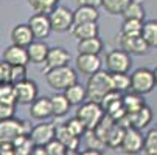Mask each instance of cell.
<instances>
[{
  "label": "cell",
  "mask_w": 157,
  "mask_h": 155,
  "mask_svg": "<svg viewBox=\"0 0 157 155\" xmlns=\"http://www.w3.org/2000/svg\"><path fill=\"white\" fill-rule=\"evenodd\" d=\"M112 90V82H110V73L106 70H98L97 73L90 75L86 84V93L89 101L101 102V99Z\"/></svg>",
  "instance_id": "1"
},
{
  "label": "cell",
  "mask_w": 157,
  "mask_h": 155,
  "mask_svg": "<svg viewBox=\"0 0 157 155\" xmlns=\"http://www.w3.org/2000/svg\"><path fill=\"white\" fill-rule=\"evenodd\" d=\"M45 81L48 87L53 88L55 92H64L69 85L78 82V75H76V70L67 64V65H62V67H56L45 72Z\"/></svg>",
  "instance_id": "2"
},
{
  "label": "cell",
  "mask_w": 157,
  "mask_h": 155,
  "mask_svg": "<svg viewBox=\"0 0 157 155\" xmlns=\"http://www.w3.org/2000/svg\"><path fill=\"white\" fill-rule=\"evenodd\" d=\"M31 126L28 121L24 120H17L14 116L6 118V120H0V144H11L16 137L20 134H30Z\"/></svg>",
  "instance_id": "3"
},
{
  "label": "cell",
  "mask_w": 157,
  "mask_h": 155,
  "mask_svg": "<svg viewBox=\"0 0 157 155\" xmlns=\"http://www.w3.org/2000/svg\"><path fill=\"white\" fill-rule=\"evenodd\" d=\"M75 116H78L84 123V126L89 132V130H94L100 124V121L104 116V110H103L100 102H95V101H87L86 102L84 101L82 104L78 105Z\"/></svg>",
  "instance_id": "4"
},
{
  "label": "cell",
  "mask_w": 157,
  "mask_h": 155,
  "mask_svg": "<svg viewBox=\"0 0 157 155\" xmlns=\"http://www.w3.org/2000/svg\"><path fill=\"white\" fill-rule=\"evenodd\" d=\"M48 19H50V25H52V31L56 33H65L70 31V28L73 27V11L69 9L67 6L58 5L55 9H52L48 13Z\"/></svg>",
  "instance_id": "5"
},
{
  "label": "cell",
  "mask_w": 157,
  "mask_h": 155,
  "mask_svg": "<svg viewBox=\"0 0 157 155\" xmlns=\"http://www.w3.org/2000/svg\"><path fill=\"white\" fill-rule=\"evenodd\" d=\"M155 87L154 84V75L152 70L146 67H140L137 70H134L131 75V92H136L139 95H146L152 92V88Z\"/></svg>",
  "instance_id": "6"
},
{
  "label": "cell",
  "mask_w": 157,
  "mask_h": 155,
  "mask_svg": "<svg viewBox=\"0 0 157 155\" xmlns=\"http://www.w3.org/2000/svg\"><path fill=\"white\" fill-rule=\"evenodd\" d=\"M132 67L131 54L124 50H112L106 54V70L109 73H128Z\"/></svg>",
  "instance_id": "7"
},
{
  "label": "cell",
  "mask_w": 157,
  "mask_h": 155,
  "mask_svg": "<svg viewBox=\"0 0 157 155\" xmlns=\"http://www.w3.org/2000/svg\"><path fill=\"white\" fill-rule=\"evenodd\" d=\"M14 85V92H16V102L20 105H30L39 95V87L33 79H24Z\"/></svg>",
  "instance_id": "8"
},
{
  "label": "cell",
  "mask_w": 157,
  "mask_h": 155,
  "mask_svg": "<svg viewBox=\"0 0 157 155\" xmlns=\"http://www.w3.org/2000/svg\"><path fill=\"white\" fill-rule=\"evenodd\" d=\"M143 147V135L142 132L136 127L126 126L124 127V135L120 143V149L124 153H139Z\"/></svg>",
  "instance_id": "9"
},
{
  "label": "cell",
  "mask_w": 157,
  "mask_h": 155,
  "mask_svg": "<svg viewBox=\"0 0 157 155\" xmlns=\"http://www.w3.org/2000/svg\"><path fill=\"white\" fill-rule=\"evenodd\" d=\"M28 27H30L34 39L45 40L52 33V25H50L48 14H44V13H34L28 19Z\"/></svg>",
  "instance_id": "10"
},
{
  "label": "cell",
  "mask_w": 157,
  "mask_h": 155,
  "mask_svg": "<svg viewBox=\"0 0 157 155\" xmlns=\"http://www.w3.org/2000/svg\"><path fill=\"white\" fill-rule=\"evenodd\" d=\"M120 47L121 50H124L126 53H129L131 56H143L148 53L149 47L148 43L143 40L142 34L137 36H126V34H120Z\"/></svg>",
  "instance_id": "11"
},
{
  "label": "cell",
  "mask_w": 157,
  "mask_h": 155,
  "mask_svg": "<svg viewBox=\"0 0 157 155\" xmlns=\"http://www.w3.org/2000/svg\"><path fill=\"white\" fill-rule=\"evenodd\" d=\"M103 61L100 59V54H82L78 53L76 59H75V67L81 75L90 76L94 73H97L98 70H101Z\"/></svg>",
  "instance_id": "12"
},
{
  "label": "cell",
  "mask_w": 157,
  "mask_h": 155,
  "mask_svg": "<svg viewBox=\"0 0 157 155\" xmlns=\"http://www.w3.org/2000/svg\"><path fill=\"white\" fill-rule=\"evenodd\" d=\"M70 61V53L67 51L64 47H53L48 48L47 57L44 61V73L56 68V67H62V65H67Z\"/></svg>",
  "instance_id": "13"
},
{
  "label": "cell",
  "mask_w": 157,
  "mask_h": 155,
  "mask_svg": "<svg viewBox=\"0 0 157 155\" xmlns=\"http://www.w3.org/2000/svg\"><path fill=\"white\" fill-rule=\"evenodd\" d=\"M55 129H56L55 123H44L42 121L40 124H36L34 127H31L30 138L34 144L45 146L50 140L55 138Z\"/></svg>",
  "instance_id": "14"
},
{
  "label": "cell",
  "mask_w": 157,
  "mask_h": 155,
  "mask_svg": "<svg viewBox=\"0 0 157 155\" xmlns=\"http://www.w3.org/2000/svg\"><path fill=\"white\" fill-rule=\"evenodd\" d=\"M30 116L36 121H45L52 115V102L48 96H37L30 104Z\"/></svg>",
  "instance_id": "15"
},
{
  "label": "cell",
  "mask_w": 157,
  "mask_h": 155,
  "mask_svg": "<svg viewBox=\"0 0 157 155\" xmlns=\"http://www.w3.org/2000/svg\"><path fill=\"white\" fill-rule=\"evenodd\" d=\"M55 138H58V140L65 146L67 153L78 152V149H79V143H81V138L76 137V135H73L65 124H59V126H56V129H55Z\"/></svg>",
  "instance_id": "16"
},
{
  "label": "cell",
  "mask_w": 157,
  "mask_h": 155,
  "mask_svg": "<svg viewBox=\"0 0 157 155\" xmlns=\"http://www.w3.org/2000/svg\"><path fill=\"white\" fill-rule=\"evenodd\" d=\"M151 120H152V112H151V109L145 104L142 109L137 110V112L126 115V118L123 121V126H131V127H136V129L142 130L151 123Z\"/></svg>",
  "instance_id": "17"
},
{
  "label": "cell",
  "mask_w": 157,
  "mask_h": 155,
  "mask_svg": "<svg viewBox=\"0 0 157 155\" xmlns=\"http://www.w3.org/2000/svg\"><path fill=\"white\" fill-rule=\"evenodd\" d=\"M3 61H6L10 65H27L28 61V53L25 47L19 45H10L3 51Z\"/></svg>",
  "instance_id": "18"
},
{
  "label": "cell",
  "mask_w": 157,
  "mask_h": 155,
  "mask_svg": "<svg viewBox=\"0 0 157 155\" xmlns=\"http://www.w3.org/2000/svg\"><path fill=\"white\" fill-rule=\"evenodd\" d=\"M48 45L45 43V40L40 39H34L30 45L27 47V53H28V61L33 64H44L48 53Z\"/></svg>",
  "instance_id": "19"
},
{
  "label": "cell",
  "mask_w": 157,
  "mask_h": 155,
  "mask_svg": "<svg viewBox=\"0 0 157 155\" xmlns=\"http://www.w3.org/2000/svg\"><path fill=\"white\" fill-rule=\"evenodd\" d=\"M11 40L14 45H19V47H28L30 43L34 40V36L28 27V24H19L13 28L11 31Z\"/></svg>",
  "instance_id": "20"
},
{
  "label": "cell",
  "mask_w": 157,
  "mask_h": 155,
  "mask_svg": "<svg viewBox=\"0 0 157 155\" xmlns=\"http://www.w3.org/2000/svg\"><path fill=\"white\" fill-rule=\"evenodd\" d=\"M70 33L75 39H89V37H95L100 34V28L97 25V22H84V24H73L70 28Z\"/></svg>",
  "instance_id": "21"
},
{
  "label": "cell",
  "mask_w": 157,
  "mask_h": 155,
  "mask_svg": "<svg viewBox=\"0 0 157 155\" xmlns=\"http://www.w3.org/2000/svg\"><path fill=\"white\" fill-rule=\"evenodd\" d=\"M103 48H104V43L98 36L81 39L78 40V45H76L78 53H82V54H101Z\"/></svg>",
  "instance_id": "22"
},
{
  "label": "cell",
  "mask_w": 157,
  "mask_h": 155,
  "mask_svg": "<svg viewBox=\"0 0 157 155\" xmlns=\"http://www.w3.org/2000/svg\"><path fill=\"white\" fill-rule=\"evenodd\" d=\"M62 93H64V96L67 98V101H69L70 105H76V107H78L79 104H82V102L87 99L86 87L81 85L79 82H75V84L69 85Z\"/></svg>",
  "instance_id": "23"
},
{
  "label": "cell",
  "mask_w": 157,
  "mask_h": 155,
  "mask_svg": "<svg viewBox=\"0 0 157 155\" xmlns=\"http://www.w3.org/2000/svg\"><path fill=\"white\" fill-rule=\"evenodd\" d=\"M98 19H100V13H98V8H95V6L78 5V8L73 11V22H75V24L97 22Z\"/></svg>",
  "instance_id": "24"
},
{
  "label": "cell",
  "mask_w": 157,
  "mask_h": 155,
  "mask_svg": "<svg viewBox=\"0 0 157 155\" xmlns=\"http://www.w3.org/2000/svg\"><path fill=\"white\" fill-rule=\"evenodd\" d=\"M143 95H139L136 92H124V95H121V102H123V109L126 110V115L137 112L139 109H142L145 105V101L142 98Z\"/></svg>",
  "instance_id": "25"
},
{
  "label": "cell",
  "mask_w": 157,
  "mask_h": 155,
  "mask_svg": "<svg viewBox=\"0 0 157 155\" xmlns=\"http://www.w3.org/2000/svg\"><path fill=\"white\" fill-rule=\"evenodd\" d=\"M11 144L14 155H31V149L34 146V143L30 138V134H20Z\"/></svg>",
  "instance_id": "26"
},
{
  "label": "cell",
  "mask_w": 157,
  "mask_h": 155,
  "mask_svg": "<svg viewBox=\"0 0 157 155\" xmlns=\"http://www.w3.org/2000/svg\"><path fill=\"white\" fill-rule=\"evenodd\" d=\"M50 102H52V115L56 116V118H61L64 115H67L69 109L72 107L67 101V98L64 96V93H56L50 98Z\"/></svg>",
  "instance_id": "27"
},
{
  "label": "cell",
  "mask_w": 157,
  "mask_h": 155,
  "mask_svg": "<svg viewBox=\"0 0 157 155\" xmlns=\"http://www.w3.org/2000/svg\"><path fill=\"white\" fill-rule=\"evenodd\" d=\"M124 127L121 123H115L112 126L106 135V140H104V144L109 146V147H120V143L123 140V135H124Z\"/></svg>",
  "instance_id": "28"
},
{
  "label": "cell",
  "mask_w": 157,
  "mask_h": 155,
  "mask_svg": "<svg viewBox=\"0 0 157 155\" xmlns=\"http://www.w3.org/2000/svg\"><path fill=\"white\" fill-rule=\"evenodd\" d=\"M142 37L148 43L149 48H157V20L143 22Z\"/></svg>",
  "instance_id": "29"
},
{
  "label": "cell",
  "mask_w": 157,
  "mask_h": 155,
  "mask_svg": "<svg viewBox=\"0 0 157 155\" xmlns=\"http://www.w3.org/2000/svg\"><path fill=\"white\" fill-rule=\"evenodd\" d=\"M145 6L140 0H131L124 11L121 13L123 19H136V20H145Z\"/></svg>",
  "instance_id": "30"
},
{
  "label": "cell",
  "mask_w": 157,
  "mask_h": 155,
  "mask_svg": "<svg viewBox=\"0 0 157 155\" xmlns=\"http://www.w3.org/2000/svg\"><path fill=\"white\" fill-rule=\"evenodd\" d=\"M112 90L124 93L131 88V76L128 73H110Z\"/></svg>",
  "instance_id": "31"
},
{
  "label": "cell",
  "mask_w": 157,
  "mask_h": 155,
  "mask_svg": "<svg viewBox=\"0 0 157 155\" xmlns=\"http://www.w3.org/2000/svg\"><path fill=\"white\" fill-rule=\"evenodd\" d=\"M129 2L131 0H101V8H104L106 13L112 16H118V14L121 16V13L124 11Z\"/></svg>",
  "instance_id": "32"
},
{
  "label": "cell",
  "mask_w": 157,
  "mask_h": 155,
  "mask_svg": "<svg viewBox=\"0 0 157 155\" xmlns=\"http://www.w3.org/2000/svg\"><path fill=\"white\" fill-rule=\"evenodd\" d=\"M142 152L146 155H157V129H151L143 137Z\"/></svg>",
  "instance_id": "33"
},
{
  "label": "cell",
  "mask_w": 157,
  "mask_h": 155,
  "mask_svg": "<svg viewBox=\"0 0 157 155\" xmlns=\"http://www.w3.org/2000/svg\"><path fill=\"white\" fill-rule=\"evenodd\" d=\"M28 5L34 13L48 14L52 9H55L59 5V0H28Z\"/></svg>",
  "instance_id": "34"
},
{
  "label": "cell",
  "mask_w": 157,
  "mask_h": 155,
  "mask_svg": "<svg viewBox=\"0 0 157 155\" xmlns=\"http://www.w3.org/2000/svg\"><path fill=\"white\" fill-rule=\"evenodd\" d=\"M143 28V20H136V19H124L123 25H121V33L126 36H137L142 34Z\"/></svg>",
  "instance_id": "35"
},
{
  "label": "cell",
  "mask_w": 157,
  "mask_h": 155,
  "mask_svg": "<svg viewBox=\"0 0 157 155\" xmlns=\"http://www.w3.org/2000/svg\"><path fill=\"white\" fill-rule=\"evenodd\" d=\"M0 102H10V104L17 105L14 85L11 82H2L0 84Z\"/></svg>",
  "instance_id": "36"
},
{
  "label": "cell",
  "mask_w": 157,
  "mask_h": 155,
  "mask_svg": "<svg viewBox=\"0 0 157 155\" xmlns=\"http://www.w3.org/2000/svg\"><path fill=\"white\" fill-rule=\"evenodd\" d=\"M67 127H69V130L72 132L73 135H76V137H84L86 134H87V129H86V126H84V123L78 118V116H73V118H70L67 123H64Z\"/></svg>",
  "instance_id": "37"
},
{
  "label": "cell",
  "mask_w": 157,
  "mask_h": 155,
  "mask_svg": "<svg viewBox=\"0 0 157 155\" xmlns=\"http://www.w3.org/2000/svg\"><path fill=\"white\" fill-rule=\"evenodd\" d=\"M45 150H47V155H65V153H67L65 146H64L58 138L50 140V141L45 144Z\"/></svg>",
  "instance_id": "38"
},
{
  "label": "cell",
  "mask_w": 157,
  "mask_h": 155,
  "mask_svg": "<svg viewBox=\"0 0 157 155\" xmlns=\"http://www.w3.org/2000/svg\"><path fill=\"white\" fill-rule=\"evenodd\" d=\"M27 78H28L27 76V65H11V78H10L11 84H17Z\"/></svg>",
  "instance_id": "39"
},
{
  "label": "cell",
  "mask_w": 157,
  "mask_h": 155,
  "mask_svg": "<svg viewBox=\"0 0 157 155\" xmlns=\"http://www.w3.org/2000/svg\"><path fill=\"white\" fill-rule=\"evenodd\" d=\"M16 113V104L10 102H0V120H6L14 116Z\"/></svg>",
  "instance_id": "40"
},
{
  "label": "cell",
  "mask_w": 157,
  "mask_h": 155,
  "mask_svg": "<svg viewBox=\"0 0 157 155\" xmlns=\"http://www.w3.org/2000/svg\"><path fill=\"white\" fill-rule=\"evenodd\" d=\"M11 78V65L6 61H0V84L10 82Z\"/></svg>",
  "instance_id": "41"
},
{
  "label": "cell",
  "mask_w": 157,
  "mask_h": 155,
  "mask_svg": "<svg viewBox=\"0 0 157 155\" xmlns=\"http://www.w3.org/2000/svg\"><path fill=\"white\" fill-rule=\"evenodd\" d=\"M78 5H86V6H95L100 8L101 6V0H76Z\"/></svg>",
  "instance_id": "42"
},
{
  "label": "cell",
  "mask_w": 157,
  "mask_h": 155,
  "mask_svg": "<svg viewBox=\"0 0 157 155\" xmlns=\"http://www.w3.org/2000/svg\"><path fill=\"white\" fill-rule=\"evenodd\" d=\"M31 155H47L45 146H40V144H34L31 149Z\"/></svg>",
  "instance_id": "43"
},
{
  "label": "cell",
  "mask_w": 157,
  "mask_h": 155,
  "mask_svg": "<svg viewBox=\"0 0 157 155\" xmlns=\"http://www.w3.org/2000/svg\"><path fill=\"white\" fill-rule=\"evenodd\" d=\"M84 155H103V150H100L98 147H87L84 150H79Z\"/></svg>",
  "instance_id": "44"
},
{
  "label": "cell",
  "mask_w": 157,
  "mask_h": 155,
  "mask_svg": "<svg viewBox=\"0 0 157 155\" xmlns=\"http://www.w3.org/2000/svg\"><path fill=\"white\" fill-rule=\"evenodd\" d=\"M152 75H154V84H155V87H157V67L152 70Z\"/></svg>",
  "instance_id": "45"
}]
</instances>
